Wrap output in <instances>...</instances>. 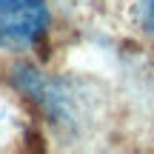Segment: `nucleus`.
Wrapping results in <instances>:
<instances>
[{"instance_id":"nucleus-1","label":"nucleus","mask_w":154,"mask_h":154,"mask_svg":"<svg viewBox=\"0 0 154 154\" xmlns=\"http://www.w3.org/2000/svg\"><path fill=\"white\" fill-rule=\"evenodd\" d=\"M49 32V9L43 0H0V49L32 51Z\"/></svg>"},{"instance_id":"nucleus-2","label":"nucleus","mask_w":154,"mask_h":154,"mask_svg":"<svg viewBox=\"0 0 154 154\" xmlns=\"http://www.w3.org/2000/svg\"><path fill=\"white\" fill-rule=\"evenodd\" d=\"M140 23H143V29L154 37V0H143L140 3Z\"/></svg>"}]
</instances>
